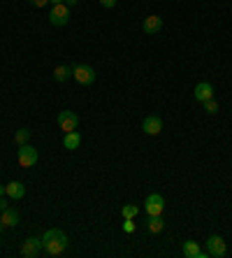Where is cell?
<instances>
[{
  "label": "cell",
  "mask_w": 232,
  "mask_h": 258,
  "mask_svg": "<svg viewBox=\"0 0 232 258\" xmlns=\"http://www.w3.org/2000/svg\"><path fill=\"white\" fill-rule=\"evenodd\" d=\"M68 249V235L63 233L61 228H51L42 235V251L46 256H61Z\"/></svg>",
  "instance_id": "1"
},
{
  "label": "cell",
  "mask_w": 232,
  "mask_h": 258,
  "mask_svg": "<svg viewBox=\"0 0 232 258\" xmlns=\"http://www.w3.org/2000/svg\"><path fill=\"white\" fill-rule=\"evenodd\" d=\"M49 21L54 23V26H65V23L70 21V7L65 2L51 5V9H49Z\"/></svg>",
  "instance_id": "2"
},
{
  "label": "cell",
  "mask_w": 232,
  "mask_h": 258,
  "mask_svg": "<svg viewBox=\"0 0 232 258\" xmlns=\"http://www.w3.org/2000/svg\"><path fill=\"white\" fill-rule=\"evenodd\" d=\"M16 158H19V165L21 167H33L35 163H38V149L31 147V145H23V147H19Z\"/></svg>",
  "instance_id": "3"
},
{
  "label": "cell",
  "mask_w": 232,
  "mask_h": 258,
  "mask_svg": "<svg viewBox=\"0 0 232 258\" xmlns=\"http://www.w3.org/2000/svg\"><path fill=\"white\" fill-rule=\"evenodd\" d=\"M207 254L214 258H223L225 254H228V244H225V240L221 235H211L207 240Z\"/></svg>",
  "instance_id": "4"
},
{
  "label": "cell",
  "mask_w": 232,
  "mask_h": 258,
  "mask_svg": "<svg viewBox=\"0 0 232 258\" xmlns=\"http://www.w3.org/2000/svg\"><path fill=\"white\" fill-rule=\"evenodd\" d=\"M72 77L77 79V84L81 86H91L95 82V70L91 65H77V68H72Z\"/></svg>",
  "instance_id": "5"
},
{
  "label": "cell",
  "mask_w": 232,
  "mask_h": 258,
  "mask_svg": "<svg viewBox=\"0 0 232 258\" xmlns=\"http://www.w3.org/2000/svg\"><path fill=\"white\" fill-rule=\"evenodd\" d=\"M144 209H147L149 216H160L162 209H165V200H162L160 193H151V196L144 200Z\"/></svg>",
  "instance_id": "6"
},
{
  "label": "cell",
  "mask_w": 232,
  "mask_h": 258,
  "mask_svg": "<svg viewBox=\"0 0 232 258\" xmlns=\"http://www.w3.org/2000/svg\"><path fill=\"white\" fill-rule=\"evenodd\" d=\"M58 126H61L63 133H72V130L79 128V116L75 112L65 109V112L58 114Z\"/></svg>",
  "instance_id": "7"
},
{
  "label": "cell",
  "mask_w": 232,
  "mask_h": 258,
  "mask_svg": "<svg viewBox=\"0 0 232 258\" xmlns=\"http://www.w3.org/2000/svg\"><path fill=\"white\" fill-rule=\"evenodd\" d=\"M42 254V237H28L21 244V256L23 258H38Z\"/></svg>",
  "instance_id": "8"
},
{
  "label": "cell",
  "mask_w": 232,
  "mask_h": 258,
  "mask_svg": "<svg viewBox=\"0 0 232 258\" xmlns=\"http://www.w3.org/2000/svg\"><path fill=\"white\" fill-rule=\"evenodd\" d=\"M142 130L147 135H160L162 133V119L160 116H147L144 123H142Z\"/></svg>",
  "instance_id": "9"
},
{
  "label": "cell",
  "mask_w": 232,
  "mask_h": 258,
  "mask_svg": "<svg viewBox=\"0 0 232 258\" xmlns=\"http://www.w3.org/2000/svg\"><path fill=\"white\" fill-rule=\"evenodd\" d=\"M214 98V86L209 82H202L195 86V100H200V103H204V100Z\"/></svg>",
  "instance_id": "10"
},
{
  "label": "cell",
  "mask_w": 232,
  "mask_h": 258,
  "mask_svg": "<svg viewBox=\"0 0 232 258\" xmlns=\"http://www.w3.org/2000/svg\"><path fill=\"white\" fill-rule=\"evenodd\" d=\"M184 256L186 258H207L209 254H207V251H202L200 247H197V242L188 240V242L184 244Z\"/></svg>",
  "instance_id": "11"
},
{
  "label": "cell",
  "mask_w": 232,
  "mask_h": 258,
  "mask_svg": "<svg viewBox=\"0 0 232 258\" xmlns=\"http://www.w3.org/2000/svg\"><path fill=\"white\" fill-rule=\"evenodd\" d=\"M0 223H2V226L5 228H14L16 223H19V212H16V209H2V212H0Z\"/></svg>",
  "instance_id": "12"
},
{
  "label": "cell",
  "mask_w": 232,
  "mask_h": 258,
  "mask_svg": "<svg viewBox=\"0 0 232 258\" xmlns=\"http://www.w3.org/2000/svg\"><path fill=\"white\" fill-rule=\"evenodd\" d=\"M160 28H162V19H160V16L151 14V16L144 19V33H147V35H155Z\"/></svg>",
  "instance_id": "13"
},
{
  "label": "cell",
  "mask_w": 232,
  "mask_h": 258,
  "mask_svg": "<svg viewBox=\"0 0 232 258\" xmlns=\"http://www.w3.org/2000/svg\"><path fill=\"white\" fill-rule=\"evenodd\" d=\"M5 193H7L12 200H21V198L26 196V186H23L21 182H9L7 186H5Z\"/></svg>",
  "instance_id": "14"
},
{
  "label": "cell",
  "mask_w": 232,
  "mask_h": 258,
  "mask_svg": "<svg viewBox=\"0 0 232 258\" xmlns=\"http://www.w3.org/2000/svg\"><path fill=\"white\" fill-rule=\"evenodd\" d=\"M79 145H81V135H79V130L65 133V137H63V147H65L68 152H72V149H77Z\"/></svg>",
  "instance_id": "15"
},
{
  "label": "cell",
  "mask_w": 232,
  "mask_h": 258,
  "mask_svg": "<svg viewBox=\"0 0 232 258\" xmlns=\"http://www.w3.org/2000/svg\"><path fill=\"white\" fill-rule=\"evenodd\" d=\"M147 230L151 233V235H158V233H162V230H165V221H162L160 216H149Z\"/></svg>",
  "instance_id": "16"
},
{
  "label": "cell",
  "mask_w": 232,
  "mask_h": 258,
  "mask_svg": "<svg viewBox=\"0 0 232 258\" xmlns=\"http://www.w3.org/2000/svg\"><path fill=\"white\" fill-rule=\"evenodd\" d=\"M70 77H72V70H70L68 65H56V68H54V79H56V82L63 84V82H68Z\"/></svg>",
  "instance_id": "17"
},
{
  "label": "cell",
  "mask_w": 232,
  "mask_h": 258,
  "mask_svg": "<svg viewBox=\"0 0 232 258\" xmlns=\"http://www.w3.org/2000/svg\"><path fill=\"white\" fill-rule=\"evenodd\" d=\"M28 137H31V130H28V128H21V130H16V135H14V142H16V147H23V145H28Z\"/></svg>",
  "instance_id": "18"
},
{
  "label": "cell",
  "mask_w": 232,
  "mask_h": 258,
  "mask_svg": "<svg viewBox=\"0 0 232 258\" xmlns=\"http://www.w3.org/2000/svg\"><path fill=\"white\" fill-rule=\"evenodd\" d=\"M137 205H123V209H121V214H123V219H135L137 216Z\"/></svg>",
  "instance_id": "19"
},
{
  "label": "cell",
  "mask_w": 232,
  "mask_h": 258,
  "mask_svg": "<svg viewBox=\"0 0 232 258\" xmlns=\"http://www.w3.org/2000/svg\"><path fill=\"white\" fill-rule=\"evenodd\" d=\"M202 105H204V112H209V114H216V112H218V103H216V100H214V98L204 100Z\"/></svg>",
  "instance_id": "20"
},
{
  "label": "cell",
  "mask_w": 232,
  "mask_h": 258,
  "mask_svg": "<svg viewBox=\"0 0 232 258\" xmlns=\"http://www.w3.org/2000/svg\"><path fill=\"white\" fill-rule=\"evenodd\" d=\"M123 230H125V233H132V230H135V221H132V219H125Z\"/></svg>",
  "instance_id": "21"
},
{
  "label": "cell",
  "mask_w": 232,
  "mask_h": 258,
  "mask_svg": "<svg viewBox=\"0 0 232 258\" xmlns=\"http://www.w3.org/2000/svg\"><path fill=\"white\" fill-rule=\"evenodd\" d=\"M28 2H31L33 7H46L49 5V0H28Z\"/></svg>",
  "instance_id": "22"
},
{
  "label": "cell",
  "mask_w": 232,
  "mask_h": 258,
  "mask_svg": "<svg viewBox=\"0 0 232 258\" xmlns=\"http://www.w3.org/2000/svg\"><path fill=\"white\" fill-rule=\"evenodd\" d=\"M100 5L102 7H107V9H112L116 5V0H100Z\"/></svg>",
  "instance_id": "23"
},
{
  "label": "cell",
  "mask_w": 232,
  "mask_h": 258,
  "mask_svg": "<svg viewBox=\"0 0 232 258\" xmlns=\"http://www.w3.org/2000/svg\"><path fill=\"white\" fill-rule=\"evenodd\" d=\"M65 5L68 7H75V5H79V0H65Z\"/></svg>",
  "instance_id": "24"
},
{
  "label": "cell",
  "mask_w": 232,
  "mask_h": 258,
  "mask_svg": "<svg viewBox=\"0 0 232 258\" xmlns=\"http://www.w3.org/2000/svg\"><path fill=\"white\" fill-rule=\"evenodd\" d=\"M2 209H7V205H5V200L0 198V212H2Z\"/></svg>",
  "instance_id": "25"
},
{
  "label": "cell",
  "mask_w": 232,
  "mask_h": 258,
  "mask_svg": "<svg viewBox=\"0 0 232 258\" xmlns=\"http://www.w3.org/2000/svg\"><path fill=\"white\" fill-rule=\"evenodd\" d=\"M51 5H61V2H65V0H49Z\"/></svg>",
  "instance_id": "26"
},
{
  "label": "cell",
  "mask_w": 232,
  "mask_h": 258,
  "mask_svg": "<svg viewBox=\"0 0 232 258\" xmlns=\"http://www.w3.org/2000/svg\"><path fill=\"white\" fill-rule=\"evenodd\" d=\"M5 196V186H2V184H0V198Z\"/></svg>",
  "instance_id": "27"
},
{
  "label": "cell",
  "mask_w": 232,
  "mask_h": 258,
  "mask_svg": "<svg viewBox=\"0 0 232 258\" xmlns=\"http://www.w3.org/2000/svg\"><path fill=\"white\" fill-rule=\"evenodd\" d=\"M2 228H5V226H2V223H0V230H2Z\"/></svg>",
  "instance_id": "28"
}]
</instances>
